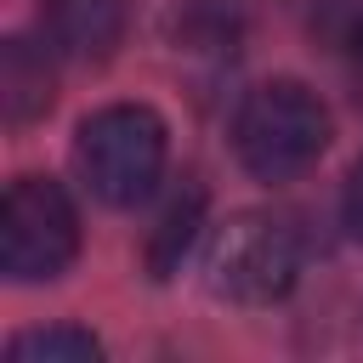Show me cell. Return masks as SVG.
<instances>
[{
	"mask_svg": "<svg viewBox=\"0 0 363 363\" xmlns=\"http://www.w3.org/2000/svg\"><path fill=\"white\" fill-rule=\"evenodd\" d=\"M346 79H352V96H357V108H363V34L346 45Z\"/></svg>",
	"mask_w": 363,
	"mask_h": 363,
	"instance_id": "obj_12",
	"label": "cell"
},
{
	"mask_svg": "<svg viewBox=\"0 0 363 363\" xmlns=\"http://www.w3.org/2000/svg\"><path fill=\"white\" fill-rule=\"evenodd\" d=\"M210 289L238 306H272L301 278V238L278 216H233L210 244Z\"/></svg>",
	"mask_w": 363,
	"mask_h": 363,
	"instance_id": "obj_3",
	"label": "cell"
},
{
	"mask_svg": "<svg viewBox=\"0 0 363 363\" xmlns=\"http://www.w3.org/2000/svg\"><path fill=\"white\" fill-rule=\"evenodd\" d=\"M74 164L102 204L130 210L164 176V119L142 102H113L79 125Z\"/></svg>",
	"mask_w": 363,
	"mask_h": 363,
	"instance_id": "obj_2",
	"label": "cell"
},
{
	"mask_svg": "<svg viewBox=\"0 0 363 363\" xmlns=\"http://www.w3.org/2000/svg\"><path fill=\"white\" fill-rule=\"evenodd\" d=\"M233 147L238 164L261 182H289L318 164L329 147V113L301 79H267L244 96L233 119Z\"/></svg>",
	"mask_w": 363,
	"mask_h": 363,
	"instance_id": "obj_1",
	"label": "cell"
},
{
	"mask_svg": "<svg viewBox=\"0 0 363 363\" xmlns=\"http://www.w3.org/2000/svg\"><path fill=\"white\" fill-rule=\"evenodd\" d=\"M57 96V74H51V57L28 40H6L0 45V113L6 125H28L51 108Z\"/></svg>",
	"mask_w": 363,
	"mask_h": 363,
	"instance_id": "obj_6",
	"label": "cell"
},
{
	"mask_svg": "<svg viewBox=\"0 0 363 363\" xmlns=\"http://www.w3.org/2000/svg\"><path fill=\"white\" fill-rule=\"evenodd\" d=\"M79 250V216L68 193L45 176H23L6 187L0 204V267L17 284L57 278Z\"/></svg>",
	"mask_w": 363,
	"mask_h": 363,
	"instance_id": "obj_4",
	"label": "cell"
},
{
	"mask_svg": "<svg viewBox=\"0 0 363 363\" xmlns=\"http://www.w3.org/2000/svg\"><path fill=\"white\" fill-rule=\"evenodd\" d=\"M340 210H346L352 238L363 244V159H357V164H352V176H346V204H340Z\"/></svg>",
	"mask_w": 363,
	"mask_h": 363,
	"instance_id": "obj_11",
	"label": "cell"
},
{
	"mask_svg": "<svg viewBox=\"0 0 363 363\" xmlns=\"http://www.w3.org/2000/svg\"><path fill=\"white\" fill-rule=\"evenodd\" d=\"M238 23H244V6L238 0H193L187 6V34L199 45H233L238 40Z\"/></svg>",
	"mask_w": 363,
	"mask_h": 363,
	"instance_id": "obj_9",
	"label": "cell"
},
{
	"mask_svg": "<svg viewBox=\"0 0 363 363\" xmlns=\"http://www.w3.org/2000/svg\"><path fill=\"white\" fill-rule=\"evenodd\" d=\"M11 357L17 363H96L102 346L85 329H34V335L11 340Z\"/></svg>",
	"mask_w": 363,
	"mask_h": 363,
	"instance_id": "obj_8",
	"label": "cell"
},
{
	"mask_svg": "<svg viewBox=\"0 0 363 363\" xmlns=\"http://www.w3.org/2000/svg\"><path fill=\"white\" fill-rule=\"evenodd\" d=\"M312 23L346 51V45L363 34V0H318V17H312Z\"/></svg>",
	"mask_w": 363,
	"mask_h": 363,
	"instance_id": "obj_10",
	"label": "cell"
},
{
	"mask_svg": "<svg viewBox=\"0 0 363 363\" xmlns=\"http://www.w3.org/2000/svg\"><path fill=\"white\" fill-rule=\"evenodd\" d=\"M40 23H45V40H51L57 57H74V62H108L113 45L125 40L130 0H45Z\"/></svg>",
	"mask_w": 363,
	"mask_h": 363,
	"instance_id": "obj_5",
	"label": "cell"
},
{
	"mask_svg": "<svg viewBox=\"0 0 363 363\" xmlns=\"http://www.w3.org/2000/svg\"><path fill=\"white\" fill-rule=\"evenodd\" d=\"M199 210H204V193H199V187H187L182 199H170V210L159 216V233H153V244H147V267H153V278H170V267L187 255L193 227H199Z\"/></svg>",
	"mask_w": 363,
	"mask_h": 363,
	"instance_id": "obj_7",
	"label": "cell"
}]
</instances>
